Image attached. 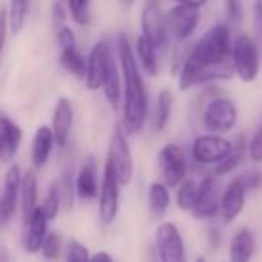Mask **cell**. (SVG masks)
<instances>
[{"mask_svg":"<svg viewBox=\"0 0 262 262\" xmlns=\"http://www.w3.org/2000/svg\"><path fill=\"white\" fill-rule=\"evenodd\" d=\"M97 214L99 221L104 226H110L115 223L117 215L120 210V185L113 176L112 169L104 164L102 169V178L101 185H99V194H97Z\"/></svg>","mask_w":262,"mask_h":262,"instance_id":"13","label":"cell"},{"mask_svg":"<svg viewBox=\"0 0 262 262\" xmlns=\"http://www.w3.org/2000/svg\"><path fill=\"white\" fill-rule=\"evenodd\" d=\"M104 164L112 169L113 176L120 187L129 185L133 180V172H135V165H133L129 137L126 135V131L122 129L120 124H117L112 137H110L108 157H106Z\"/></svg>","mask_w":262,"mask_h":262,"instance_id":"4","label":"cell"},{"mask_svg":"<svg viewBox=\"0 0 262 262\" xmlns=\"http://www.w3.org/2000/svg\"><path fill=\"white\" fill-rule=\"evenodd\" d=\"M201 22V9L190 8V6L174 4L165 13V26H167L169 38L176 43L190 40L196 33L198 26Z\"/></svg>","mask_w":262,"mask_h":262,"instance_id":"11","label":"cell"},{"mask_svg":"<svg viewBox=\"0 0 262 262\" xmlns=\"http://www.w3.org/2000/svg\"><path fill=\"white\" fill-rule=\"evenodd\" d=\"M171 207V190L165 183L151 182L147 187V210L153 219H162Z\"/></svg>","mask_w":262,"mask_h":262,"instance_id":"24","label":"cell"},{"mask_svg":"<svg viewBox=\"0 0 262 262\" xmlns=\"http://www.w3.org/2000/svg\"><path fill=\"white\" fill-rule=\"evenodd\" d=\"M246 196L248 192L244 190V187L241 185L237 178H233L223 189L221 203H219V217L223 219L225 225H232L239 217L241 212L244 210V205H246Z\"/></svg>","mask_w":262,"mask_h":262,"instance_id":"16","label":"cell"},{"mask_svg":"<svg viewBox=\"0 0 262 262\" xmlns=\"http://www.w3.org/2000/svg\"><path fill=\"white\" fill-rule=\"evenodd\" d=\"M56 146L54 135H52L51 126H40L34 133L33 146H31V160L36 169H41L49 162L52 149Z\"/></svg>","mask_w":262,"mask_h":262,"instance_id":"21","label":"cell"},{"mask_svg":"<svg viewBox=\"0 0 262 262\" xmlns=\"http://www.w3.org/2000/svg\"><path fill=\"white\" fill-rule=\"evenodd\" d=\"M8 33H9L8 9H6V8H0V58H2V54H4L6 41H8Z\"/></svg>","mask_w":262,"mask_h":262,"instance_id":"41","label":"cell"},{"mask_svg":"<svg viewBox=\"0 0 262 262\" xmlns=\"http://www.w3.org/2000/svg\"><path fill=\"white\" fill-rule=\"evenodd\" d=\"M239 119L237 104L226 95H221L217 90L208 92L207 101L201 106V126L205 133L226 135L235 127Z\"/></svg>","mask_w":262,"mask_h":262,"instance_id":"3","label":"cell"},{"mask_svg":"<svg viewBox=\"0 0 262 262\" xmlns=\"http://www.w3.org/2000/svg\"><path fill=\"white\" fill-rule=\"evenodd\" d=\"M22 169L18 164H11L4 174V189L0 194V225H6L15 215L20 201V185H22Z\"/></svg>","mask_w":262,"mask_h":262,"instance_id":"14","label":"cell"},{"mask_svg":"<svg viewBox=\"0 0 262 262\" xmlns=\"http://www.w3.org/2000/svg\"><path fill=\"white\" fill-rule=\"evenodd\" d=\"M133 51H135L137 63H139L144 76L157 77L160 74V58H158V52L160 51L155 45H151L144 36H139Z\"/></svg>","mask_w":262,"mask_h":262,"instance_id":"22","label":"cell"},{"mask_svg":"<svg viewBox=\"0 0 262 262\" xmlns=\"http://www.w3.org/2000/svg\"><path fill=\"white\" fill-rule=\"evenodd\" d=\"M59 65L65 72H69L76 79H84L86 74V58L81 54L77 45L67 49H59Z\"/></svg>","mask_w":262,"mask_h":262,"instance_id":"27","label":"cell"},{"mask_svg":"<svg viewBox=\"0 0 262 262\" xmlns=\"http://www.w3.org/2000/svg\"><path fill=\"white\" fill-rule=\"evenodd\" d=\"M157 167L162 183H165L169 189L178 187L187 178V171H189L183 147L172 142L164 144L157 155Z\"/></svg>","mask_w":262,"mask_h":262,"instance_id":"6","label":"cell"},{"mask_svg":"<svg viewBox=\"0 0 262 262\" xmlns=\"http://www.w3.org/2000/svg\"><path fill=\"white\" fill-rule=\"evenodd\" d=\"M140 36H144L151 45L164 51L169 45V33L165 26V13L162 11L157 0H147L140 15Z\"/></svg>","mask_w":262,"mask_h":262,"instance_id":"12","label":"cell"},{"mask_svg":"<svg viewBox=\"0 0 262 262\" xmlns=\"http://www.w3.org/2000/svg\"><path fill=\"white\" fill-rule=\"evenodd\" d=\"M257 251V239L250 228H239L228 243V262H251Z\"/></svg>","mask_w":262,"mask_h":262,"instance_id":"20","label":"cell"},{"mask_svg":"<svg viewBox=\"0 0 262 262\" xmlns=\"http://www.w3.org/2000/svg\"><path fill=\"white\" fill-rule=\"evenodd\" d=\"M194 262H208V260L205 257H196V260H194Z\"/></svg>","mask_w":262,"mask_h":262,"instance_id":"47","label":"cell"},{"mask_svg":"<svg viewBox=\"0 0 262 262\" xmlns=\"http://www.w3.org/2000/svg\"><path fill=\"white\" fill-rule=\"evenodd\" d=\"M74 182H76V196L79 198L81 201L97 200L101 180H99L97 162H95L94 157H86L81 162Z\"/></svg>","mask_w":262,"mask_h":262,"instance_id":"18","label":"cell"},{"mask_svg":"<svg viewBox=\"0 0 262 262\" xmlns=\"http://www.w3.org/2000/svg\"><path fill=\"white\" fill-rule=\"evenodd\" d=\"M239 183L244 187L248 194L250 192H255L262 187V172L258 169H250V171H244L243 174L237 176Z\"/></svg>","mask_w":262,"mask_h":262,"instance_id":"36","label":"cell"},{"mask_svg":"<svg viewBox=\"0 0 262 262\" xmlns=\"http://www.w3.org/2000/svg\"><path fill=\"white\" fill-rule=\"evenodd\" d=\"M76 172H74L72 165L65 167L59 174V178L56 180V185L59 190V198H61V208L65 210H72L74 203H76Z\"/></svg>","mask_w":262,"mask_h":262,"instance_id":"29","label":"cell"},{"mask_svg":"<svg viewBox=\"0 0 262 262\" xmlns=\"http://www.w3.org/2000/svg\"><path fill=\"white\" fill-rule=\"evenodd\" d=\"M225 13H226V16H228L230 24L239 26L244 16L243 0H225Z\"/></svg>","mask_w":262,"mask_h":262,"instance_id":"38","label":"cell"},{"mask_svg":"<svg viewBox=\"0 0 262 262\" xmlns=\"http://www.w3.org/2000/svg\"><path fill=\"white\" fill-rule=\"evenodd\" d=\"M115 54L112 52V43L101 40L90 49L86 56V74H84V86L90 92H99L108 76V70Z\"/></svg>","mask_w":262,"mask_h":262,"instance_id":"9","label":"cell"},{"mask_svg":"<svg viewBox=\"0 0 262 262\" xmlns=\"http://www.w3.org/2000/svg\"><path fill=\"white\" fill-rule=\"evenodd\" d=\"M38 205V176L34 171H27L22 174V185H20V208H22L24 221L33 214Z\"/></svg>","mask_w":262,"mask_h":262,"instance_id":"25","label":"cell"},{"mask_svg":"<svg viewBox=\"0 0 262 262\" xmlns=\"http://www.w3.org/2000/svg\"><path fill=\"white\" fill-rule=\"evenodd\" d=\"M155 257L158 262H189L185 241L172 221L158 225L155 232Z\"/></svg>","mask_w":262,"mask_h":262,"instance_id":"7","label":"cell"},{"mask_svg":"<svg viewBox=\"0 0 262 262\" xmlns=\"http://www.w3.org/2000/svg\"><path fill=\"white\" fill-rule=\"evenodd\" d=\"M232 41V31L226 24L212 26L180 61V90L187 92L200 84H210L215 81H226L235 77L232 63H230Z\"/></svg>","mask_w":262,"mask_h":262,"instance_id":"1","label":"cell"},{"mask_svg":"<svg viewBox=\"0 0 262 262\" xmlns=\"http://www.w3.org/2000/svg\"><path fill=\"white\" fill-rule=\"evenodd\" d=\"M51 15H52V24H54L56 29L67 26V9L61 0H54V2H52Z\"/></svg>","mask_w":262,"mask_h":262,"instance_id":"40","label":"cell"},{"mask_svg":"<svg viewBox=\"0 0 262 262\" xmlns=\"http://www.w3.org/2000/svg\"><path fill=\"white\" fill-rule=\"evenodd\" d=\"M24 131L8 113L0 112V162L9 164L15 160L22 146Z\"/></svg>","mask_w":262,"mask_h":262,"instance_id":"15","label":"cell"},{"mask_svg":"<svg viewBox=\"0 0 262 262\" xmlns=\"http://www.w3.org/2000/svg\"><path fill=\"white\" fill-rule=\"evenodd\" d=\"M72 20L77 26H88L92 22V0H65Z\"/></svg>","mask_w":262,"mask_h":262,"instance_id":"32","label":"cell"},{"mask_svg":"<svg viewBox=\"0 0 262 262\" xmlns=\"http://www.w3.org/2000/svg\"><path fill=\"white\" fill-rule=\"evenodd\" d=\"M260 51L257 43L248 34H239L233 38L230 63H232L233 76L239 77L243 83H253L260 72Z\"/></svg>","mask_w":262,"mask_h":262,"instance_id":"5","label":"cell"},{"mask_svg":"<svg viewBox=\"0 0 262 262\" xmlns=\"http://www.w3.org/2000/svg\"><path fill=\"white\" fill-rule=\"evenodd\" d=\"M207 243H208V246H210L214 251L217 250L219 246H221L223 233H221V230H219L217 226H208V228H207Z\"/></svg>","mask_w":262,"mask_h":262,"instance_id":"42","label":"cell"},{"mask_svg":"<svg viewBox=\"0 0 262 262\" xmlns=\"http://www.w3.org/2000/svg\"><path fill=\"white\" fill-rule=\"evenodd\" d=\"M262 54V0H253V36Z\"/></svg>","mask_w":262,"mask_h":262,"instance_id":"37","label":"cell"},{"mask_svg":"<svg viewBox=\"0 0 262 262\" xmlns=\"http://www.w3.org/2000/svg\"><path fill=\"white\" fill-rule=\"evenodd\" d=\"M0 262H9V251L6 246H0Z\"/></svg>","mask_w":262,"mask_h":262,"instance_id":"45","label":"cell"},{"mask_svg":"<svg viewBox=\"0 0 262 262\" xmlns=\"http://www.w3.org/2000/svg\"><path fill=\"white\" fill-rule=\"evenodd\" d=\"M117 61L122 79V120L126 135H139L149 119V94L144 74L135 58L133 43L126 34L117 38Z\"/></svg>","mask_w":262,"mask_h":262,"instance_id":"2","label":"cell"},{"mask_svg":"<svg viewBox=\"0 0 262 262\" xmlns=\"http://www.w3.org/2000/svg\"><path fill=\"white\" fill-rule=\"evenodd\" d=\"M135 2H137V0H119L120 8H124V9L133 8V6H135Z\"/></svg>","mask_w":262,"mask_h":262,"instance_id":"46","label":"cell"},{"mask_svg":"<svg viewBox=\"0 0 262 262\" xmlns=\"http://www.w3.org/2000/svg\"><path fill=\"white\" fill-rule=\"evenodd\" d=\"M102 94H104L106 101L110 102L113 110L120 108V95H122V83H120V69H119V61L117 58L112 61L108 70V76H106V81L102 84Z\"/></svg>","mask_w":262,"mask_h":262,"instance_id":"28","label":"cell"},{"mask_svg":"<svg viewBox=\"0 0 262 262\" xmlns=\"http://www.w3.org/2000/svg\"><path fill=\"white\" fill-rule=\"evenodd\" d=\"M232 149V140L225 135H214V133H203L196 137L190 146L192 162L203 167H215L219 162L228 157Z\"/></svg>","mask_w":262,"mask_h":262,"instance_id":"8","label":"cell"},{"mask_svg":"<svg viewBox=\"0 0 262 262\" xmlns=\"http://www.w3.org/2000/svg\"><path fill=\"white\" fill-rule=\"evenodd\" d=\"M61 250H63L61 235L56 232H49L43 241V244H41V248H40L41 257H43L47 262H56L59 257H61Z\"/></svg>","mask_w":262,"mask_h":262,"instance_id":"33","label":"cell"},{"mask_svg":"<svg viewBox=\"0 0 262 262\" xmlns=\"http://www.w3.org/2000/svg\"><path fill=\"white\" fill-rule=\"evenodd\" d=\"M74 126V104L69 97H59L56 101L54 112H52V135H54L56 146L67 147L70 140Z\"/></svg>","mask_w":262,"mask_h":262,"instance_id":"17","label":"cell"},{"mask_svg":"<svg viewBox=\"0 0 262 262\" xmlns=\"http://www.w3.org/2000/svg\"><path fill=\"white\" fill-rule=\"evenodd\" d=\"M172 110H174V92L171 88H162L157 95L153 113H151V127L155 133H162L171 120Z\"/></svg>","mask_w":262,"mask_h":262,"instance_id":"23","label":"cell"},{"mask_svg":"<svg viewBox=\"0 0 262 262\" xmlns=\"http://www.w3.org/2000/svg\"><path fill=\"white\" fill-rule=\"evenodd\" d=\"M246 157H248V139L246 135L241 133V135H237L235 140H232V149H230L228 157L214 167V174H217L219 178L225 174H230V172H233L243 164V160Z\"/></svg>","mask_w":262,"mask_h":262,"instance_id":"26","label":"cell"},{"mask_svg":"<svg viewBox=\"0 0 262 262\" xmlns=\"http://www.w3.org/2000/svg\"><path fill=\"white\" fill-rule=\"evenodd\" d=\"M221 182L217 174H207L198 183V198L190 214L200 221H212L219 217V203H221Z\"/></svg>","mask_w":262,"mask_h":262,"instance_id":"10","label":"cell"},{"mask_svg":"<svg viewBox=\"0 0 262 262\" xmlns=\"http://www.w3.org/2000/svg\"><path fill=\"white\" fill-rule=\"evenodd\" d=\"M56 41H58L59 49H67V47H74L77 45L76 34H74L72 27L63 26L59 29H56Z\"/></svg>","mask_w":262,"mask_h":262,"instance_id":"39","label":"cell"},{"mask_svg":"<svg viewBox=\"0 0 262 262\" xmlns=\"http://www.w3.org/2000/svg\"><path fill=\"white\" fill-rule=\"evenodd\" d=\"M61 2H63V0H61Z\"/></svg>","mask_w":262,"mask_h":262,"instance_id":"48","label":"cell"},{"mask_svg":"<svg viewBox=\"0 0 262 262\" xmlns=\"http://www.w3.org/2000/svg\"><path fill=\"white\" fill-rule=\"evenodd\" d=\"M248 158L253 164H262V122L258 124L251 139L248 140Z\"/></svg>","mask_w":262,"mask_h":262,"instance_id":"35","label":"cell"},{"mask_svg":"<svg viewBox=\"0 0 262 262\" xmlns=\"http://www.w3.org/2000/svg\"><path fill=\"white\" fill-rule=\"evenodd\" d=\"M90 262H115L113 257L108 251H95L94 255H90Z\"/></svg>","mask_w":262,"mask_h":262,"instance_id":"43","label":"cell"},{"mask_svg":"<svg viewBox=\"0 0 262 262\" xmlns=\"http://www.w3.org/2000/svg\"><path fill=\"white\" fill-rule=\"evenodd\" d=\"M198 198V182L187 176L178 187H176V205L180 210L190 212Z\"/></svg>","mask_w":262,"mask_h":262,"instance_id":"30","label":"cell"},{"mask_svg":"<svg viewBox=\"0 0 262 262\" xmlns=\"http://www.w3.org/2000/svg\"><path fill=\"white\" fill-rule=\"evenodd\" d=\"M176 4H183V6H190V8H198L201 9L208 0H174Z\"/></svg>","mask_w":262,"mask_h":262,"instance_id":"44","label":"cell"},{"mask_svg":"<svg viewBox=\"0 0 262 262\" xmlns=\"http://www.w3.org/2000/svg\"><path fill=\"white\" fill-rule=\"evenodd\" d=\"M49 233V221L43 215L41 208L38 207L29 217L26 219V232H24V250L27 253H40L45 237Z\"/></svg>","mask_w":262,"mask_h":262,"instance_id":"19","label":"cell"},{"mask_svg":"<svg viewBox=\"0 0 262 262\" xmlns=\"http://www.w3.org/2000/svg\"><path fill=\"white\" fill-rule=\"evenodd\" d=\"M65 262H90V251L81 241L70 239L69 246H67Z\"/></svg>","mask_w":262,"mask_h":262,"instance_id":"34","label":"cell"},{"mask_svg":"<svg viewBox=\"0 0 262 262\" xmlns=\"http://www.w3.org/2000/svg\"><path fill=\"white\" fill-rule=\"evenodd\" d=\"M40 208L49 223L58 219L59 212H61V198H59V190H58L56 182L51 183V187H49L47 194H45V198H43V203L40 205Z\"/></svg>","mask_w":262,"mask_h":262,"instance_id":"31","label":"cell"}]
</instances>
